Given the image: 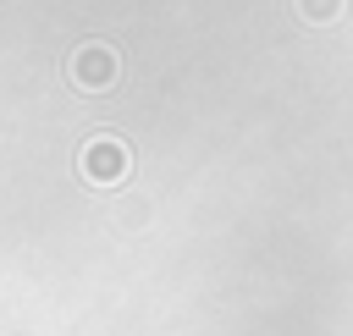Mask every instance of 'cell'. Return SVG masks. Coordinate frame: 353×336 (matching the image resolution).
<instances>
[{
  "label": "cell",
  "mask_w": 353,
  "mask_h": 336,
  "mask_svg": "<svg viewBox=\"0 0 353 336\" xmlns=\"http://www.w3.org/2000/svg\"><path fill=\"white\" fill-rule=\"evenodd\" d=\"M66 83L77 88V94H110L116 88V77H121V55H116V44H105V39H83L72 55H66Z\"/></svg>",
  "instance_id": "1"
},
{
  "label": "cell",
  "mask_w": 353,
  "mask_h": 336,
  "mask_svg": "<svg viewBox=\"0 0 353 336\" xmlns=\"http://www.w3.org/2000/svg\"><path fill=\"white\" fill-rule=\"evenodd\" d=\"M77 171H83L88 187H116V182H127V171H132V149H127L116 132H94V138L77 149Z\"/></svg>",
  "instance_id": "2"
},
{
  "label": "cell",
  "mask_w": 353,
  "mask_h": 336,
  "mask_svg": "<svg viewBox=\"0 0 353 336\" xmlns=\"http://www.w3.org/2000/svg\"><path fill=\"white\" fill-rule=\"evenodd\" d=\"M342 6H347V0H298V17L314 22V28H325V22L342 17Z\"/></svg>",
  "instance_id": "3"
}]
</instances>
